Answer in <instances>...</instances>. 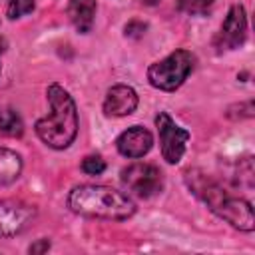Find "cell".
I'll list each match as a JSON object with an SVG mask.
<instances>
[{
  "label": "cell",
  "instance_id": "8fae6325",
  "mask_svg": "<svg viewBox=\"0 0 255 255\" xmlns=\"http://www.w3.org/2000/svg\"><path fill=\"white\" fill-rule=\"evenodd\" d=\"M68 16L78 32L82 34L90 32L94 26V16H96V0H70Z\"/></svg>",
  "mask_w": 255,
  "mask_h": 255
},
{
  "label": "cell",
  "instance_id": "ffe728a7",
  "mask_svg": "<svg viewBox=\"0 0 255 255\" xmlns=\"http://www.w3.org/2000/svg\"><path fill=\"white\" fill-rule=\"evenodd\" d=\"M0 52H2V46H0Z\"/></svg>",
  "mask_w": 255,
  "mask_h": 255
},
{
  "label": "cell",
  "instance_id": "7a4b0ae2",
  "mask_svg": "<svg viewBox=\"0 0 255 255\" xmlns=\"http://www.w3.org/2000/svg\"><path fill=\"white\" fill-rule=\"evenodd\" d=\"M50 112L36 122L38 137L54 149L68 147L78 133V112L72 96L60 84H52L46 92Z\"/></svg>",
  "mask_w": 255,
  "mask_h": 255
},
{
  "label": "cell",
  "instance_id": "6da1fadb",
  "mask_svg": "<svg viewBox=\"0 0 255 255\" xmlns=\"http://www.w3.org/2000/svg\"><path fill=\"white\" fill-rule=\"evenodd\" d=\"M185 181H187L189 189L201 201H205L207 207L215 215H219L221 219H225L227 223H231L233 227H237L241 231H253L255 229L253 207L247 199H241V197L227 193L219 183H215L211 177H207L199 171H187Z\"/></svg>",
  "mask_w": 255,
  "mask_h": 255
},
{
  "label": "cell",
  "instance_id": "9a60e30c",
  "mask_svg": "<svg viewBox=\"0 0 255 255\" xmlns=\"http://www.w3.org/2000/svg\"><path fill=\"white\" fill-rule=\"evenodd\" d=\"M34 10V0H10L8 4V18L16 20L24 14H30Z\"/></svg>",
  "mask_w": 255,
  "mask_h": 255
},
{
  "label": "cell",
  "instance_id": "4fadbf2b",
  "mask_svg": "<svg viewBox=\"0 0 255 255\" xmlns=\"http://www.w3.org/2000/svg\"><path fill=\"white\" fill-rule=\"evenodd\" d=\"M24 133V122L14 108H0V137H20Z\"/></svg>",
  "mask_w": 255,
  "mask_h": 255
},
{
  "label": "cell",
  "instance_id": "3957f363",
  "mask_svg": "<svg viewBox=\"0 0 255 255\" xmlns=\"http://www.w3.org/2000/svg\"><path fill=\"white\" fill-rule=\"evenodd\" d=\"M74 213L98 219L122 221L135 213V203L122 191L106 185H78L68 195Z\"/></svg>",
  "mask_w": 255,
  "mask_h": 255
},
{
  "label": "cell",
  "instance_id": "277c9868",
  "mask_svg": "<svg viewBox=\"0 0 255 255\" xmlns=\"http://www.w3.org/2000/svg\"><path fill=\"white\" fill-rule=\"evenodd\" d=\"M193 54L187 50H175L167 58L155 62L147 70V80L153 88L163 92L177 90L193 70Z\"/></svg>",
  "mask_w": 255,
  "mask_h": 255
},
{
  "label": "cell",
  "instance_id": "8992f818",
  "mask_svg": "<svg viewBox=\"0 0 255 255\" xmlns=\"http://www.w3.org/2000/svg\"><path fill=\"white\" fill-rule=\"evenodd\" d=\"M122 183L137 197H151L161 191L163 175L155 165L131 163L122 169Z\"/></svg>",
  "mask_w": 255,
  "mask_h": 255
},
{
  "label": "cell",
  "instance_id": "52a82bcc",
  "mask_svg": "<svg viewBox=\"0 0 255 255\" xmlns=\"http://www.w3.org/2000/svg\"><path fill=\"white\" fill-rule=\"evenodd\" d=\"M36 207L20 199L0 201V237H14L22 233L34 219Z\"/></svg>",
  "mask_w": 255,
  "mask_h": 255
},
{
  "label": "cell",
  "instance_id": "5b68a950",
  "mask_svg": "<svg viewBox=\"0 0 255 255\" xmlns=\"http://www.w3.org/2000/svg\"><path fill=\"white\" fill-rule=\"evenodd\" d=\"M155 128L159 133L161 155L167 163H177L185 153V143L189 139V131L177 126L167 112H159L155 116Z\"/></svg>",
  "mask_w": 255,
  "mask_h": 255
},
{
  "label": "cell",
  "instance_id": "7c38bea8",
  "mask_svg": "<svg viewBox=\"0 0 255 255\" xmlns=\"http://www.w3.org/2000/svg\"><path fill=\"white\" fill-rule=\"evenodd\" d=\"M22 157L8 147H0V185H8L20 177Z\"/></svg>",
  "mask_w": 255,
  "mask_h": 255
},
{
  "label": "cell",
  "instance_id": "ba28073f",
  "mask_svg": "<svg viewBox=\"0 0 255 255\" xmlns=\"http://www.w3.org/2000/svg\"><path fill=\"white\" fill-rule=\"evenodd\" d=\"M245 34H247L245 8L241 4H235V6H231V10L227 12V18L223 20L215 44L219 50H235L243 44Z\"/></svg>",
  "mask_w": 255,
  "mask_h": 255
},
{
  "label": "cell",
  "instance_id": "ac0fdd59",
  "mask_svg": "<svg viewBox=\"0 0 255 255\" xmlns=\"http://www.w3.org/2000/svg\"><path fill=\"white\" fill-rule=\"evenodd\" d=\"M50 249V241L48 239H42L38 245H32L30 247V253H42V251H48Z\"/></svg>",
  "mask_w": 255,
  "mask_h": 255
},
{
  "label": "cell",
  "instance_id": "9c48e42d",
  "mask_svg": "<svg viewBox=\"0 0 255 255\" xmlns=\"http://www.w3.org/2000/svg\"><path fill=\"white\" fill-rule=\"evenodd\" d=\"M153 145V137L151 133L141 128V126H131L128 128L126 131L120 133V137L116 139V147L122 155L126 157H131V159H137V157H143Z\"/></svg>",
  "mask_w": 255,
  "mask_h": 255
},
{
  "label": "cell",
  "instance_id": "5bb4252c",
  "mask_svg": "<svg viewBox=\"0 0 255 255\" xmlns=\"http://www.w3.org/2000/svg\"><path fill=\"white\" fill-rule=\"evenodd\" d=\"M213 0H177V8L187 14H205Z\"/></svg>",
  "mask_w": 255,
  "mask_h": 255
},
{
  "label": "cell",
  "instance_id": "d6986e66",
  "mask_svg": "<svg viewBox=\"0 0 255 255\" xmlns=\"http://www.w3.org/2000/svg\"><path fill=\"white\" fill-rule=\"evenodd\" d=\"M141 2H143V4H147V6H153V4H157L159 0H141Z\"/></svg>",
  "mask_w": 255,
  "mask_h": 255
},
{
  "label": "cell",
  "instance_id": "2e32d148",
  "mask_svg": "<svg viewBox=\"0 0 255 255\" xmlns=\"http://www.w3.org/2000/svg\"><path fill=\"white\" fill-rule=\"evenodd\" d=\"M82 169H84L88 175H100V173L106 169V161H104L100 155H88V157H84V161H82Z\"/></svg>",
  "mask_w": 255,
  "mask_h": 255
},
{
  "label": "cell",
  "instance_id": "30bf717a",
  "mask_svg": "<svg viewBox=\"0 0 255 255\" xmlns=\"http://www.w3.org/2000/svg\"><path fill=\"white\" fill-rule=\"evenodd\" d=\"M137 108V94L133 88L118 84L112 86L106 94L104 100V114L112 116V118H122V116H129L133 114Z\"/></svg>",
  "mask_w": 255,
  "mask_h": 255
},
{
  "label": "cell",
  "instance_id": "e0dca14e",
  "mask_svg": "<svg viewBox=\"0 0 255 255\" xmlns=\"http://www.w3.org/2000/svg\"><path fill=\"white\" fill-rule=\"evenodd\" d=\"M143 34H145V24H143V22L133 20V22L126 24V36H129V38H139V36H143Z\"/></svg>",
  "mask_w": 255,
  "mask_h": 255
}]
</instances>
